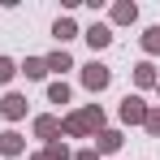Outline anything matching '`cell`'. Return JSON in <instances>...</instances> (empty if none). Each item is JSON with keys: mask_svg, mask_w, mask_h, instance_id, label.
<instances>
[{"mask_svg": "<svg viewBox=\"0 0 160 160\" xmlns=\"http://www.w3.org/2000/svg\"><path fill=\"white\" fill-rule=\"evenodd\" d=\"M108 18H112V26H130V22H138V4L134 0H117Z\"/></svg>", "mask_w": 160, "mask_h": 160, "instance_id": "cell-8", "label": "cell"}, {"mask_svg": "<svg viewBox=\"0 0 160 160\" xmlns=\"http://www.w3.org/2000/svg\"><path fill=\"white\" fill-rule=\"evenodd\" d=\"M74 160H100V156H95V147H82V152H74Z\"/></svg>", "mask_w": 160, "mask_h": 160, "instance_id": "cell-20", "label": "cell"}, {"mask_svg": "<svg viewBox=\"0 0 160 160\" xmlns=\"http://www.w3.org/2000/svg\"><path fill=\"white\" fill-rule=\"evenodd\" d=\"M18 74H26V78H48V65H43V56H26V61L18 65Z\"/></svg>", "mask_w": 160, "mask_h": 160, "instance_id": "cell-13", "label": "cell"}, {"mask_svg": "<svg viewBox=\"0 0 160 160\" xmlns=\"http://www.w3.org/2000/svg\"><path fill=\"white\" fill-rule=\"evenodd\" d=\"M82 39H87V43L100 52V48H108V43H112V26H108V22H95V26L82 30Z\"/></svg>", "mask_w": 160, "mask_h": 160, "instance_id": "cell-7", "label": "cell"}, {"mask_svg": "<svg viewBox=\"0 0 160 160\" xmlns=\"http://www.w3.org/2000/svg\"><path fill=\"white\" fill-rule=\"evenodd\" d=\"M134 82H138L143 91H147V87H156V82H160L156 65H152V61H138V65H134Z\"/></svg>", "mask_w": 160, "mask_h": 160, "instance_id": "cell-11", "label": "cell"}, {"mask_svg": "<svg viewBox=\"0 0 160 160\" xmlns=\"http://www.w3.org/2000/svg\"><path fill=\"white\" fill-rule=\"evenodd\" d=\"M22 152H26V138L18 130H0V156L13 160V156H22Z\"/></svg>", "mask_w": 160, "mask_h": 160, "instance_id": "cell-6", "label": "cell"}, {"mask_svg": "<svg viewBox=\"0 0 160 160\" xmlns=\"http://www.w3.org/2000/svg\"><path fill=\"white\" fill-rule=\"evenodd\" d=\"M52 35H56V43H61V48H65L69 39H78V26H74V18H56Z\"/></svg>", "mask_w": 160, "mask_h": 160, "instance_id": "cell-12", "label": "cell"}, {"mask_svg": "<svg viewBox=\"0 0 160 160\" xmlns=\"http://www.w3.org/2000/svg\"><path fill=\"white\" fill-rule=\"evenodd\" d=\"M43 160H74V152L56 138V143H48V147H43Z\"/></svg>", "mask_w": 160, "mask_h": 160, "instance_id": "cell-17", "label": "cell"}, {"mask_svg": "<svg viewBox=\"0 0 160 160\" xmlns=\"http://www.w3.org/2000/svg\"><path fill=\"white\" fill-rule=\"evenodd\" d=\"M0 117H4V121H22V117H26V95L9 91V95L0 100Z\"/></svg>", "mask_w": 160, "mask_h": 160, "instance_id": "cell-5", "label": "cell"}, {"mask_svg": "<svg viewBox=\"0 0 160 160\" xmlns=\"http://www.w3.org/2000/svg\"><path fill=\"white\" fill-rule=\"evenodd\" d=\"M30 160H43V152H35V156H30Z\"/></svg>", "mask_w": 160, "mask_h": 160, "instance_id": "cell-21", "label": "cell"}, {"mask_svg": "<svg viewBox=\"0 0 160 160\" xmlns=\"http://www.w3.org/2000/svg\"><path fill=\"white\" fill-rule=\"evenodd\" d=\"M78 78H82V87H87L91 95H100V91H108V82H112V69H108L104 61H87Z\"/></svg>", "mask_w": 160, "mask_h": 160, "instance_id": "cell-1", "label": "cell"}, {"mask_svg": "<svg viewBox=\"0 0 160 160\" xmlns=\"http://www.w3.org/2000/svg\"><path fill=\"white\" fill-rule=\"evenodd\" d=\"M48 100H52V104H69V82H65V78L48 82Z\"/></svg>", "mask_w": 160, "mask_h": 160, "instance_id": "cell-15", "label": "cell"}, {"mask_svg": "<svg viewBox=\"0 0 160 160\" xmlns=\"http://www.w3.org/2000/svg\"><path fill=\"white\" fill-rule=\"evenodd\" d=\"M156 91H160V82H156Z\"/></svg>", "mask_w": 160, "mask_h": 160, "instance_id": "cell-22", "label": "cell"}, {"mask_svg": "<svg viewBox=\"0 0 160 160\" xmlns=\"http://www.w3.org/2000/svg\"><path fill=\"white\" fill-rule=\"evenodd\" d=\"M43 65H48V74H65V69H74V56L65 52V48H56V52L43 56Z\"/></svg>", "mask_w": 160, "mask_h": 160, "instance_id": "cell-10", "label": "cell"}, {"mask_svg": "<svg viewBox=\"0 0 160 160\" xmlns=\"http://www.w3.org/2000/svg\"><path fill=\"white\" fill-rule=\"evenodd\" d=\"M13 74H18V65H13L9 56H0V87H4V82H13Z\"/></svg>", "mask_w": 160, "mask_h": 160, "instance_id": "cell-19", "label": "cell"}, {"mask_svg": "<svg viewBox=\"0 0 160 160\" xmlns=\"http://www.w3.org/2000/svg\"><path fill=\"white\" fill-rule=\"evenodd\" d=\"M117 117H121V126H143V121H147V104H143V95H126L121 108H117Z\"/></svg>", "mask_w": 160, "mask_h": 160, "instance_id": "cell-2", "label": "cell"}, {"mask_svg": "<svg viewBox=\"0 0 160 160\" xmlns=\"http://www.w3.org/2000/svg\"><path fill=\"white\" fill-rule=\"evenodd\" d=\"M78 117H82V126H87L91 134H100V130H104V108H100V104H87V108H78Z\"/></svg>", "mask_w": 160, "mask_h": 160, "instance_id": "cell-9", "label": "cell"}, {"mask_svg": "<svg viewBox=\"0 0 160 160\" xmlns=\"http://www.w3.org/2000/svg\"><path fill=\"white\" fill-rule=\"evenodd\" d=\"M143 52H147V56H160V26H147V30H143Z\"/></svg>", "mask_w": 160, "mask_h": 160, "instance_id": "cell-16", "label": "cell"}, {"mask_svg": "<svg viewBox=\"0 0 160 160\" xmlns=\"http://www.w3.org/2000/svg\"><path fill=\"white\" fill-rule=\"evenodd\" d=\"M91 138H95V156H112V152H121V143H126V138H121V130H100V134H91Z\"/></svg>", "mask_w": 160, "mask_h": 160, "instance_id": "cell-4", "label": "cell"}, {"mask_svg": "<svg viewBox=\"0 0 160 160\" xmlns=\"http://www.w3.org/2000/svg\"><path fill=\"white\" fill-rule=\"evenodd\" d=\"M61 134H69V138H87V134H91V130L82 126V117H78V112H69V117L61 121Z\"/></svg>", "mask_w": 160, "mask_h": 160, "instance_id": "cell-14", "label": "cell"}, {"mask_svg": "<svg viewBox=\"0 0 160 160\" xmlns=\"http://www.w3.org/2000/svg\"><path fill=\"white\" fill-rule=\"evenodd\" d=\"M30 126H35V138H43V143H56L61 138V117H52V112H39Z\"/></svg>", "mask_w": 160, "mask_h": 160, "instance_id": "cell-3", "label": "cell"}, {"mask_svg": "<svg viewBox=\"0 0 160 160\" xmlns=\"http://www.w3.org/2000/svg\"><path fill=\"white\" fill-rule=\"evenodd\" d=\"M143 126H147L152 138H160V108H147V121H143Z\"/></svg>", "mask_w": 160, "mask_h": 160, "instance_id": "cell-18", "label": "cell"}]
</instances>
